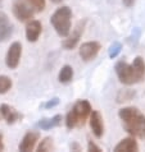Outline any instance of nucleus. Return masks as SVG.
<instances>
[{"label":"nucleus","mask_w":145,"mask_h":152,"mask_svg":"<svg viewBox=\"0 0 145 152\" xmlns=\"http://www.w3.org/2000/svg\"><path fill=\"white\" fill-rule=\"evenodd\" d=\"M0 115L3 116V119L7 121V124H14L16 121L22 119V114H19L13 106L8 104L0 105Z\"/></svg>","instance_id":"12"},{"label":"nucleus","mask_w":145,"mask_h":152,"mask_svg":"<svg viewBox=\"0 0 145 152\" xmlns=\"http://www.w3.org/2000/svg\"><path fill=\"white\" fill-rule=\"evenodd\" d=\"M58 104H59V99H58V97H54V99L49 100L48 102H46V104L44 105V107H45V109H50V107H54V106H57Z\"/></svg>","instance_id":"23"},{"label":"nucleus","mask_w":145,"mask_h":152,"mask_svg":"<svg viewBox=\"0 0 145 152\" xmlns=\"http://www.w3.org/2000/svg\"><path fill=\"white\" fill-rule=\"evenodd\" d=\"M90 128L92 130L94 136L96 138H101L104 134V121H103V116L100 115L99 111L92 110L90 114Z\"/></svg>","instance_id":"10"},{"label":"nucleus","mask_w":145,"mask_h":152,"mask_svg":"<svg viewBox=\"0 0 145 152\" xmlns=\"http://www.w3.org/2000/svg\"><path fill=\"white\" fill-rule=\"evenodd\" d=\"M123 129L132 137L145 139V115L138 107L127 106L118 111Z\"/></svg>","instance_id":"2"},{"label":"nucleus","mask_w":145,"mask_h":152,"mask_svg":"<svg viewBox=\"0 0 145 152\" xmlns=\"http://www.w3.org/2000/svg\"><path fill=\"white\" fill-rule=\"evenodd\" d=\"M13 24L10 23L9 17L3 10H0V42L7 41L13 35Z\"/></svg>","instance_id":"11"},{"label":"nucleus","mask_w":145,"mask_h":152,"mask_svg":"<svg viewBox=\"0 0 145 152\" xmlns=\"http://www.w3.org/2000/svg\"><path fill=\"white\" fill-rule=\"evenodd\" d=\"M50 1L54 3V4H61V3L63 1V0H50Z\"/></svg>","instance_id":"27"},{"label":"nucleus","mask_w":145,"mask_h":152,"mask_svg":"<svg viewBox=\"0 0 145 152\" xmlns=\"http://www.w3.org/2000/svg\"><path fill=\"white\" fill-rule=\"evenodd\" d=\"M62 123V115H54L53 118H44V119H40L37 125L40 126L42 130H49L55 126H59Z\"/></svg>","instance_id":"15"},{"label":"nucleus","mask_w":145,"mask_h":152,"mask_svg":"<svg viewBox=\"0 0 145 152\" xmlns=\"http://www.w3.org/2000/svg\"><path fill=\"white\" fill-rule=\"evenodd\" d=\"M85 24H86V20H80V22L76 24V27H75L73 31H72V33L70 32V35L67 36V39L63 41V48L66 50H72V49L76 48V45L78 44L81 36H82V33H84Z\"/></svg>","instance_id":"7"},{"label":"nucleus","mask_w":145,"mask_h":152,"mask_svg":"<svg viewBox=\"0 0 145 152\" xmlns=\"http://www.w3.org/2000/svg\"><path fill=\"white\" fill-rule=\"evenodd\" d=\"M71 19H72V9L70 7H61L53 13L50 18V23L54 27L55 32L61 37H67L71 32Z\"/></svg>","instance_id":"4"},{"label":"nucleus","mask_w":145,"mask_h":152,"mask_svg":"<svg viewBox=\"0 0 145 152\" xmlns=\"http://www.w3.org/2000/svg\"><path fill=\"white\" fill-rule=\"evenodd\" d=\"M53 150V139L50 137H45L41 141V143L37 147V151H42V152H49Z\"/></svg>","instance_id":"19"},{"label":"nucleus","mask_w":145,"mask_h":152,"mask_svg":"<svg viewBox=\"0 0 145 152\" xmlns=\"http://www.w3.org/2000/svg\"><path fill=\"white\" fill-rule=\"evenodd\" d=\"M135 1H136V0H122V4H123V5H125L126 8H131V7L135 4Z\"/></svg>","instance_id":"24"},{"label":"nucleus","mask_w":145,"mask_h":152,"mask_svg":"<svg viewBox=\"0 0 145 152\" xmlns=\"http://www.w3.org/2000/svg\"><path fill=\"white\" fill-rule=\"evenodd\" d=\"M42 26L39 20H30L26 26V39L30 42H36L41 35Z\"/></svg>","instance_id":"13"},{"label":"nucleus","mask_w":145,"mask_h":152,"mask_svg":"<svg viewBox=\"0 0 145 152\" xmlns=\"http://www.w3.org/2000/svg\"><path fill=\"white\" fill-rule=\"evenodd\" d=\"M71 150H75V151H81V147L77 145V143H72V145H71Z\"/></svg>","instance_id":"25"},{"label":"nucleus","mask_w":145,"mask_h":152,"mask_svg":"<svg viewBox=\"0 0 145 152\" xmlns=\"http://www.w3.org/2000/svg\"><path fill=\"white\" fill-rule=\"evenodd\" d=\"M1 3H3V0H0V4H1Z\"/></svg>","instance_id":"28"},{"label":"nucleus","mask_w":145,"mask_h":152,"mask_svg":"<svg viewBox=\"0 0 145 152\" xmlns=\"http://www.w3.org/2000/svg\"><path fill=\"white\" fill-rule=\"evenodd\" d=\"M116 73L119 79V82L126 84V86H132L135 83L141 82L145 77V60L141 56H136L132 61V64H129L125 60L117 61Z\"/></svg>","instance_id":"1"},{"label":"nucleus","mask_w":145,"mask_h":152,"mask_svg":"<svg viewBox=\"0 0 145 152\" xmlns=\"http://www.w3.org/2000/svg\"><path fill=\"white\" fill-rule=\"evenodd\" d=\"M22 56V45L21 42L16 41L10 45V48L8 49L7 56H5V64L9 69H16L19 65V60Z\"/></svg>","instance_id":"6"},{"label":"nucleus","mask_w":145,"mask_h":152,"mask_svg":"<svg viewBox=\"0 0 145 152\" xmlns=\"http://www.w3.org/2000/svg\"><path fill=\"white\" fill-rule=\"evenodd\" d=\"M12 10H13L14 17L21 22L31 20L33 13H35V10L32 9V7L28 4L27 0H14Z\"/></svg>","instance_id":"5"},{"label":"nucleus","mask_w":145,"mask_h":152,"mask_svg":"<svg viewBox=\"0 0 145 152\" xmlns=\"http://www.w3.org/2000/svg\"><path fill=\"white\" fill-rule=\"evenodd\" d=\"M91 105L87 100H78L66 116V125L68 129H73L85 124L91 114Z\"/></svg>","instance_id":"3"},{"label":"nucleus","mask_w":145,"mask_h":152,"mask_svg":"<svg viewBox=\"0 0 145 152\" xmlns=\"http://www.w3.org/2000/svg\"><path fill=\"white\" fill-rule=\"evenodd\" d=\"M122 51V45H121V42H113L112 45H110V48L108 50V55L110 59H116L118 55H119V53Z\"/></svg>","instance_id":"18"},{"label":"nucleus","mask_w":145,"mask_h":152,"mask_svg":"<svg viewBox=\"0 0 145 152\" xmlns=\"http://www.w3.org/2000/svg\"><path fill=\"white\" fill-rule=\"evenodd\" d=\"M134 96H135V92H132V91H130V90L119 91V94H118V96H117V102H123V101H130Z\"/></svg>","instance_id":"20"},{"label":"nucleus","mask_w":145,"mask_h":152,"mask_svg":"<svg viewBox=\"0 0 145 152\" xmlns=\"http://www.w3.org/2000/svg\"><path fill=\"white\" fill-rule=\"evenodd\" d=\"M138 151H139V145L134 137L123 138L114 147V152H138Z\"/></svg>","instance_id":"14"},{"label":"nucleus","mask_w":145,"mask_h":152,"mask_svg":"<svg viewBox=\"0 0 145 152\" xmlns=\"http://www.w3.org/2000/svg\"><path fill=\"white\" fill-rule=\"evenodd\" d=\"M39 138H40V133L36 132V130H30V132H27L23 136L22 141H21L19 146H18L19 151H22V152L32 151L33 148H35V146H36L37 141H39Z\"/></svg>","instance_id":"9"},{"label":"nucleus","mask_w":145,"mask_h":152,"mask_svg":"<svg viewBox=\"0 0 145 152\" xmlns=\"http://www.w3.org/2000/svg\"><path fill=\"white\" fill-rule=\"evenodd\" d=\"M87 151H91V152H101V148L99 146H96L92 141H89L87 142Z\"/></svg>","instance_id":"22"},{"label":"nucleus","mask_w":145,"mask_h":152,"mask_svg":"<svg viewBox=\"0 0 145 152\" xmlns=\"http://www.w3.org/2000/svg\"><path fill=\"white\" fill-rule=\"evenodd\" d=\"M35 12H42L46 7V0H27Z\"/></svg>","instance_id":"21"},{"label":"nucleus","mask_w":145,"mask_h":152,"mask_svg":"<svg viewBox=\"0 0 145 152\" xmlns=\"http://www.w3.org/2000/svg\"><path fill=\"white\" fill-rule=\"evenodd\" d=\"M12 86H13V82L8 75H0V95L7 94Z\"/></svg>","instance_id":"17"},{"label":"nucleus","mask_w":145,"mask_h":152,"mask_svg":"<svg viewBox=\"0 0 145 152\" xmlns=\"http://www.w3.org/2000/svg\"><path fill=\"white\" fill-rule=\"evenodd\" d=\"M58 79H59V82L63 84L70 83L72 79H73V68H72L71 65H63L62 69L59 70Z\"/></svg>","instance_id":"16"},{"label":"nucleus","mask_w":145,"mask_h":152,"mask_svg":"<svg viewBox=\"0 0 145 152\" xmlns=\"http://www.w3.org/2000/svg\"><path fill=\"white\" fill-rule=\"evenodd\" d=\"M4 142H3V133H0V151H4Z\"/></svg>","instance_id":"26"},{"label":"nucleus","mask_w":145,"mask_h":152,"mask_svg":"<svg viewBox=\"0 0 145 152\" xmlns=\"http://www.w3.org/2000/svg\"><path fill=\"white\" fill-rule=\"evenodd\" d=\"M100 49H101V46L98 41H89L80 46L78 54L84 61H90L99 54Z\"/></svg>","instance_id":"8"}]
</instances>
